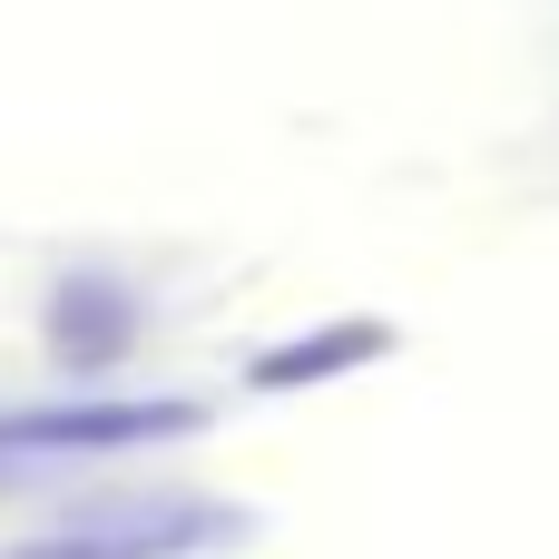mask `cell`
Masks as SVG:
<instances>
[{"label": "cell", "mask_w": 559, "mask_h": 559, "mask_svg": "<svg viewBox=\"0 0 559 559\" xmlns=\"http://www.w3.org/2000/svg\"><path fill=\"white\" fill-rule=\"evenodd\" d=\"M383 334L373 324H344L334 344H314V354H285V364H265V383H295V373H324V364H354V354H373Z\"/></svg>", "instance_id": "3"}, {"label": "cell", "mask_w": 559, "mask_h": 559, "mask_svg": "<svg viewBox=\"0 0 559 559\" xmlns=\"http://www.w3.org/2000/svg\"><path fill=\"white\" fill-rule=\"evenodd\" d=\"M236 531H246V511H226V501L138 491V501H88V511H69L59 531L20 540L10 559H197V550H226Z\"/></svg>", "instance_id": "1"}, {"label": "cell", "mask_w": 559, "mask_h": 559, "mask_svg": "<svg viewBox=\"0 0 559 559\" xmlns=\"http://www.w3.org/2000/svg\"><path fill=\"white\" fill-rule=\"evenodd\" d=\"M197 413L187 403H29L0 413V481L39 472V462H88V452H138V442H177Z\"/></svg>", "instance_id": "2"}]
</instances>
